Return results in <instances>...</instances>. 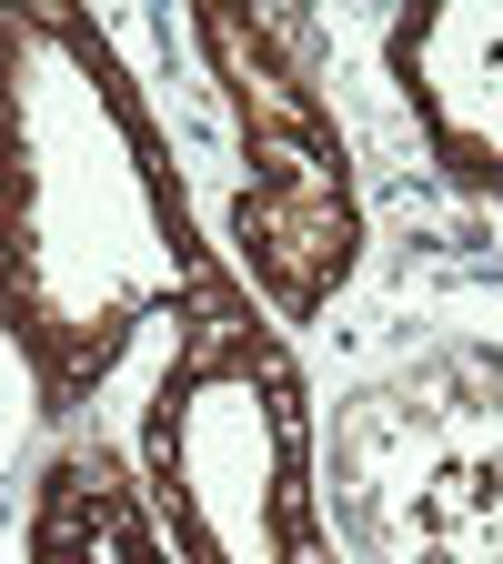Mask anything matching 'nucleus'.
<instances>
[{"instance_id": "obj_1", "label": "nucleus", "mask_w": 503, "mask_h": 564, "mask_svg": "<svg viewBox=\"0 0 503 564\" xmlns=\"http://www.w3.org/2000/svg\"><path fill=\"white\" fill-rule=\"evenodd\" d=\"M182 182L81 11H0V313L51 403L111 383L131 333L201 303Z\"/></svg>"}, {"instance_id": "obj_2", "label": "nucleus", "mask_w": 503, "mask_h": 564, "mask_svg": "<svg viewBox=\"0 0 503 564\" xmlns=\"http://www.w3.org/2000/svg\"><path fill=\"white\" fill-rule=\"evenodd\" d=\"M141 494L182 564H332L303 383L232 293L192 303V333L152 383Z\"/></svg>"}, {"instance_id": "obj_3", "label": "nucleus", "mask_w": 503, "mask_h": 564, "mask_svg": "<svg viewBox=\"0 0 503 564\" xmlns=\"http://www.w3.org/2000/svg\"><path fill=\"white\" fill-rule=\"evenodd\" d=\"M332 514L363 564H503V352L453 343L332 413Z\"/></svg>"}, {"instance_id": "obj_4", "label": "nucleus", "mask_w": 503, "mask_h": 564, "mask_svg": "<svg viewBox=\"0 0 503 564\" xmlns=\"http://www.w3.org/2000/svg\"><path fill=\"white\" fill-rule=\"evenodd\" d=\"M192 41L211 61V82H222L232 141H242V202H232L242 272L272 293V313L313 323L342 293L352 252H363V202H352L332 101L303 70L293 31L262 21V11H201Z\"/></svg>"}, {"instance_id": "obj_5", "label": "nucleus", "mask_w": 503, "mask_h": 564, "mask_svg": "<svg viewBox=\"0 0 503 564\" xmlns=\"http://www.w3.org/2000/svg\"><path fill=\"white\" fill-rule=\"evenodd\" d=\"M393 82L463 192L503 202V0H423L393 21Z\"/></svg>"}, {"instance_id": "obj_6", "label": "nucleus", "mask_w": 503, "mask_h": 564, "mask_svg": "<svg viewBox=\"0 0 503 564\" xmlns=\"http://www.w3.org/2000/svg\"><path fill=\"white\" fill-rule=\"evenodd\" d=\"M31 564H182V544L111 454H61L31 494Z\"/></svg>"}]
</instances>
